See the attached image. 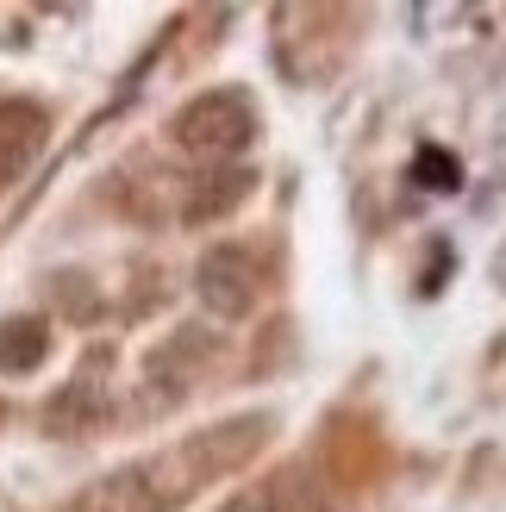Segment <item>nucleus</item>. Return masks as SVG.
<instances>
[{
    "mask_svg": "<svg viewBox=\"0 0 506 512\" xmlns=\"http://www.w3.org/2000/svg\"><path fill=\"white\" fill-rule=\"evenodd\" d=\"M69 512H163V506H157V494H150L144 469L132 463V469H119V475L88 481V488L69 500Z\"/></svg>",
    "mask_w": 506,
    "mask_h": 512,
    "instance_id": "4",
    "label": "nucleus"
},
{
    "mask_svg": "<svg viewBox=\"0 0 506 512\" xmlns=\"http://www.w3.org/2000/svg\"><path fill=\"white\" fill-rule=\"evenodd\" d=\"M44 138H50L44 107H32V100H0V194L38 163Z\"/></svg>",
    "mask_w": 506,
    "mask_h": 512,
    "instance_id": "3",
    "label": "nucleus"
},
{
    "mask_svg": "<svg viewBox=\"0 0 506 512\" xmlns=\"http://www.w3.org/2000/svg\"><path fill=\"white\" fill-rule=\"evenodd\" d=\"M194 288H200V300H207L219 319H244L250 306L263 300V263H257V250H244V244L207 250V256H200V269H194Z\"/></svg>",
    "mask_w": 506,
    "mask_h": 512,
    "instance_id": "2",
    "label": "nucleus"
},
{
    "mask_svg": "<svg viewBox=\"0 0 506 512\" xmlns=\"http://www.w3.org/2000/svg\"><path fill=\"white\" fill-rule=\"evenodd\" d=\"M494 281H500V288H506V250L494 256Z\"/></svg>",
    "mask_w": 506,
    "mask_h": 512,
    "instance_id": "10",
    "label": "nucleus"
},
{
    "mask_svg": "<svg viewBox=\"0 0 506 512\" xmlns=\"http://www.w3.org/2000/svg\"><path fill=\"white\" fill-rule=\"evenodd\" d=\"M263 494H269V512H325V494L307 469H282Z\"/></svg>",
    "mask_w": 506,
    "mask_h": 512,
    "instance_id": "7",
    "label": "nucleus"
},
{
    "mask_svg": "<svg viewBox=\"0 0 506 512\" xmlns=\"http://www.w3.org/2000/svg\"><path fill=\"white\" fill-rule=\"evenodd\" d=\"M50 356L44 319H0V375H25Z\"/></svg>",
    "mask_w": 506,
    "mask_h": 512,
    "instance_id": "6",
    "label": "nucleus"
},
{
    "mask_svg": "<svg viewBox=\"0 0 506 512\" xmlns=\"http://www.w3.org/2000/svg\"><path fill=\"white\" fill-rule=\"evenodd\" d=\"M413 182H419V188H438V194H450V188H463V169H457V157H450V150L425 144L419 157H413Z\"/></svg>",
    "mask_w": 506,
    "mask_h": 512,
    "instance_id": "8",
    "label": "nucleus"
},
{
    "mask_svg": "<svg viewBox=\"0 0 506 512\" xmlns=\"http://www.w3.org/2000/svg\"><path fill=\"white\" fill-rule=\"evenodd\" d=\"M250 138H257V107L238 88H207L175 113V144L194 157H238Z\"/></svg>",
    "mask_w": 506,
    "mask_h": 512,
    "instance_id": "1",
    "label": "nucleus"
},
{
    "mask_svg": "<svg viewBox=\"0 0 506 512\" xmlns=\"http://www.w3.org/2000/svg\"><path fill=\"white\" fill-rule=\"evenodd\" d=\"M250 182H257V175L250 169H219V175H200L194 182V194H188V207H182V219H219V213H232L238 200L250 194Z\"/></svg>",
    "mask_w": 506,
    "mask_h": 512,
    "instance_id": "5",
    "label": "nucleus"
},
{
    "mask_svg": "<svg viewBox=\"0 0 506 512\" xmlns=\"http://www.w3.org/2000/svg\"><path fill=\"white\" fill-rule=\"evenodd\" d=\"M0 419H7V406H0Z\"/></svg>",
    "mask_w": 506,
    "mask_h": 512,
    "instance_id": "11",
    "label": "nucleus"
},
{
    "mask_svg": "<svg viewBox=\"0 0 506 512\" xmlns=\"http://www.w3.org/2000/svg\"><path fill=\"white\" fill-rule=\"evenodd\" d=\"M225 512H269V494L250 488V494H238V500H225Z\"/></svg>",
    "mask_w": 506,
    "mask_h": 512,
    "instance_id": "9",
    "label": "nucleus"
}]
</instances>
